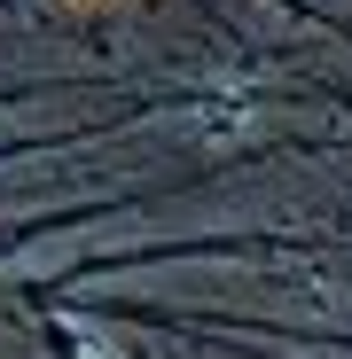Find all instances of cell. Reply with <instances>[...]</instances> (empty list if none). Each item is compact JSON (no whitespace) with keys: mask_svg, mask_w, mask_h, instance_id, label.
Wrapping results in <instances>:
<instances>
[{"mask_svg":"<svg viewBox=\"0 0 352 359\" xmlns=\"http://www.w3.org/2000/svg\"><path fill=\"white\" fill-rule=\"evenodd\" d=\"M94 359H110V351H94Z\"/></svg>","mask_w":352,"mask_h":359,"instance_id":"obj_1","label":"cell"}]
</instances>
